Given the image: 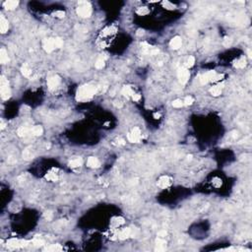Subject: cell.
<instances>
[{
	"mask_svg": "<svg viewBox=\"0 0 252 252\" xmlns=\"http://www.w3.org/2000/svg\"><path fill=\"white\" fill-rule=\"evenodd\" d=\"M98 93V87L91 84L83 85L79 87L76 93V100L78 102H87L90 100Z\"/></svg>",
	"mask_w": 252,
	"mask_h": 252,
	"instance_id": "1",
	"label": "cell"
},
{
	"mask_svg": "<svg viewBox=\"0 0 252 252\" xmlns=\"http://www.w3.org/2000/svg\"><path fill=\"white\" fill-rule=\"evenodd\" d=\"M76 11L81 18H89L92 15V6L87 1H79Z\"/></svg>",
	"mask_w": 252,
	"mask_h": 252,
	"instance_id": "2",
	"label": "cell"
},
{
	"mask_svg": "<svg viewBox=\"0 0 252 252\" xmlns=\"http://www.w3.org/2000/svg\"><path fill=\"white\" fill-rule=\"evenodd\" d=\"M0 94H1L2 100H4L10 99V97H11V90H10L9 87V82L5 78V76H1V78H0Z\"/></svg>",
	"mask_w": 252,
	"mask_h": 252,
	"instance_id": "3",
	"label": "cell"
},
{
	"mask_svg": "<svg viewBox=\"0 0 252 252\" xmlns=\"http://www.w3.org/2000/svg\"><path fill=\"white\" fill-rule=\"evenodd\" d=\"M189 77H190V74L187 68L181 67L178 69V71H177V78H178L179 83L181 85L186 84L188 80H189Z\"/></svg>",
	"mask_w": 252,
	"mask_h": 252,
	"instance_id": "4",
	"label": "cell"
},
{
	"mask_svg": "<svg viewBox=\"0 0 252 252\" xmlns=\"http://www.w3.org/2000/svg\"><path fill=\"white\" fill-rule=\"evenodd\" d=\"M127 138H128L129 142L131 143H138L140 142L142 138V134H141V131L138 127H134L133 129L131 130V132L127 135Z\"/></svg>",
	"mask_w": 252,
	"mask_h": 252,
	"instance_id": "5",
	"label": "cell"
},
{
	"mask_svg": "<svg viewBox=\"0 0 252 252\" xmlns=\"http://www.w3.org/2000/svg\"><path fill=\"white\" fill-rule=\"evenodd\" d=\"M60 84V77L57 76V75H54V76H51L47 79V87L50 91H53L59 86Z\"/></svg>",
	"mask_w": 252,
	"mask_h": 252,
	"instance_id": "6",
	"label": "cell"
},
{
	"mask_svg": "<svg viewBox=\"0 0 252 252\" xmlns=\"http://www.w3.org/2000/svg\"><path fill=\"white\" fill-rule=\"evenodd\" d=\"M217 75V72L216 71H208L207 73L203 74L202 76L200 77V82L201 84L205 85L207 83H209V82H213L215 76Z\"/></svg>",
	"mask_w": 252,
	"mask_h": 252,
	"instance_id": "7",
	"label": "cell"
},
{
	"mask_svg": "<svg viewBox=\"0 0 252 252\" xmlns=\"http://www.w3.org/2000/svg\"><path fill=\"white\" fill-rule=\"evenodd\" d=\"M42 47H44V49L46 50V52H51L54 48H56V47H55L54 39L50 38V39H44V41H42Z\"/></svg>",
	"mask_w": 252,
	"mask_h": 252,
	"instance_id": "8",
	"label": "cell"
},
{
	"mask_svg": "<svg viewBox=\"0 0 252 252\" xmlns=\"http://www.w3.org/2000/svg\"><path fill=\"white\" fill-rule=\"evenodd\" d=\"M27 241L25 240H18V239H10L7 241V245L9 247H12V248H21V247H24V246L27 245Z\"/></svg>",
	"mask_w": 252,
	"mask_h": 252,
	"instance_id": "9",
	"label": "cell"
},
{
	"mask_svg": "<svg viewBox=\"0 0 252 252\" xmlns=\"http://www.w3.org/2000/svg\"><path fill=\"white\" fill-rule=\"evenodd\" d=\"M171 184V179L168 176H161L160 179L158 180V186L161 188H168L169 185Z\"/></svg>",
	"mask_w": 252,
	"mask_h": 252,
	"instance_id": "10",
	"label": "cell"
},
{
	"mask_svg": "<svg viewBox=\"0 0 252 252\" xmlns=\"http://www.w3.org/2000/svg\"><path fill=\"white\" fill-rule=\"evenodd\" d=\"M182 44V39L180 37H174L173 39H171V42H169V46L171 47L172 49H178Z\"/></svg>",
	"mask_w": 252,
	"mask_h": 252,
	"instance_id": "11",
	"label": "cell"
},
{
	"mask_svg": "<svg viewBox=\"0 0 252 252\" xmlns=\"http://www.w3.org/2000/svg\"><path fill=\"white\" fill-rule=\"evenodd\" d=\"M166 249V242L164 238L159 237L156 240V251H164Z\"/></svg>",
	"mask_w": 252,
	"mask_h": 252,
	"instance_id": "12",
	"label": "cell"
},
{
	"mask_svg": "<svg viewBox=\"0 0 252 252\" xmlns=\"http://www.w3.org/2000/svg\"><path fill=\"white\" fill-rule=\"evenodd\" d=\"M8 29H9V24H8V21L5 19L4 16H0V32L1 34H5L8 32Z\"/></svg>",
	"mask_w": 252,
	"mask_h": 252,
	"instance_id": "13",
	"label": "cell"
},
{
	"mask_svg": "<svg viewBox=\"0 0 252 252\" xmlns=\"http://www.w3.org/2000/svg\"><path fill=\"white\" fill-rule=\"evenodd\" d=\"M87 166L92 168H97L100 166V161L98 160V158L90 157L88 159V161H87Z\"/></svg>",
	"mask_w": 252,
	"mask_h": 252,
	"instance_id": "14",
	"label": "cell"
},
{
	"mask_svg": "<svg viewBox=\"0 0 252 252\" xmlns=\"http://www.w3.org/2000/svg\"><path fill=\"white\" fill-rule=\"evenodd\" d=\"M19 4V1H15V0H8V1H5L3 3V6L5 9L7 10H14L16 7L18 6Z\"/></svg>",
	"mask_w": 252,
	"mask_h": 252,
	"instance_id": "15",
	"label": "cell"
},
{
	"mask_svg": "<svg viewBox=\"0 0 252 252\" xmlns=\"http://www.w3.org/2000/svg\"><path fill=\"white\" fill-rule=\"evenodd\" d=\"M129 237H131V229H130V227H126V229H123L120 232H119V234H118L119 239H121V240L126 239V238H128Z\"/></svg>",
	"mask_w": 252,
	"mask_h": 252,
	"instance_id": "16",
	"label": "cell"
},
{
	"mask_svg": "<svg viewBox=\"0 0 252 252\" xmlns=\"http://www.w3.org/2000/svg\"><path fill=\"white\" fill-rule=\"evenodd\" d=\"M17 133H18V136H20V137H27L28 135L32 134V131H31V129L28 128V127L22 126L18 129Z\"/></svg>",
	"mask_w": 252,
	"mask_h": 252,
	"instance_id": "17",
	"label": "cell"
},
{
	"mask_svg": "<svg viewBox=\"0 0 252 252\" xmlns=\"http://www.w3.org/2000/svg\"><path fill=\"white\" fill-rule=\"evenodd\" d=\"M121 94H122L124 97L130 98L134 95V91H133V89H132L131 86H124L122 90H121Z\"/></svg>",
	"mask_w": 252,
	"mask_h": 252,
	"instance_id": "18",
	"label": "cell"
},
{
	"mask_svg": "<svg viewBox=\"0 0 252 252\" xmlns=\"http://www.w3.org/2000/svg\"><path fill=\"white\" fill-rule=\"evenodd\" d=\"M0 62H1V64H6L9 62V57H8L6 50L4 48L0 49Z\"/></svg>",
	"mask_w": 252,
	"mask_h": 252,
	"instance_id": "19",
	"label": "cell"
},
{
	"mask_svg": "<svg viewBox=\"0 0 252 252\" xmlns=\"http://www.w3.org/2000/svg\"><path fill=\"white\" fill-rule=\"evenodd\" d=\"M222 89H223V87L221 86V85L214 86L210 89V93H211L212 95H214V97H218V95L222 94Z\"/></svg>",
	"mask_w": 252,
	"mask_h": 252,
	"instance_id": "20",
	"label": "cell"
},
{
	"mask_svg": "<svg viewBox=\"0 0 252 252\" xmlns=\"http://www.w3.org/2000/svg\"><path fill=\"white\" fill-rule=\"evenodd\" d=\"M82 164H83V160H82L81 158H77V159H74V160H72L69 163V166L74 168H79Z\"/></svg>",
	"mask_w": 252,
	"mask_h": 252,
	"instance_id": "21",
	"label": "cell"
},
{
	"mask_svg": "<svg viewBox=\"0 0 252 252\" xmlns=\"http://www.w3.org/2000/svg\"><path fill=\"white\" fill-rule=\"evenodd\" d=\"M31 131H32V135H34V136H41V135L44 133V129L39 125L34 126L33 128L31 129Z\"/></svg>",
	"mask_w": 252,
	"mask_h": 252,
	"instance_id": "22",
	"label": "cell"
},
{
	"mask_svg": "<svg viewBox=\"0 0 252 252\" xmlns=\"http://www.w3.org/2000/svg\"><path fill=\"white\" fill-rule=\"evenodd\" d=\"M21 72H22V74L25 77H30L32 74V70H31L30 66H29L27 63H25V64L21 67Z\"/></svg>",
	"mask_w": 252,
	"mask_h": 252,
	"instance_id": "23",
	"label": "cell"
},
{
	"mask_svg": "<svg viewBox=\"0 0 252 252\" xmlns=\"http://www.w3.org/2000/svg\"><path fill=\"white\" fill-rule=\"evenodd\" d=\"M233 66H234L235 68H238V69L244 68L246 66V59L244 57H241L240 59L237 60V61L233 63Z\"/></svg>",
	"mask_w": 252,
	"mask_h": 252,
	"instance_id": "24",
	"label": "cell"
},
{
	"mask_svg": "<svg viewBox=\"0 0 252 252\" xmlns=\"http://www.w3.org/2000/svg\"><path fill=\"white\" fill-rule=\"evenodd\" d=\"M23 158L25 159V160H28V161L34 159V154H33V152H32V150L30 149V148H27V149L24 151Z\"/></svg>",
	"mask_w": 252,
	"mask_h": 252,
	"instance_id": "25",
	"label": "cell"
},
{
	"mask_svg": "<svg viewBox=\"0 0 252 252\" xmlns=\"http://www.w3.org/2000/svg\"><path fill=\"white\" fill-rule=\"evenodd\" d=\"M44 178L49 180V181H56L58 179V177L56 175V173H54V172H47L46 175H44Z\"/></svg>",
	"mask_w": 252,
	"mask_h": 252,
	"instance_id": "26",
	"label": "cell"
},
{
	"mask_svg": "<svg viewBox=\"0 0 252 252\" xmlns=\"http://www.w3.org/2000/svg\"><path fill=\"white\" fill-rule=\"evenodd\" d=\"M95 66L97 69H102L103 67H105V59H103L102 57L98 58V60L95 63Z\"/></svg>",
	"mask_w": 252,
	"mask_h": 252,
	"instance_id": "27",
	"label": "cell"
},
{
	"mask_svg": "<svg viewBox=\"0 0 252 252\" xmlns=\"http://www.w3.org/2000/svg\"><path fill=\"white\" fill-rule=\"evenodd\" d=\"M194 63H195V58L193 57V56H189V57L187 58L186 62H185V66H184V67L188 69V68L192 67V66L194 65Z\"/></svg>",
	"mask_w": 252,
	"mask_h": 252,
	"instance_id": "28",
	"label": "cell"
},
{
	"mask_svg": "<svg viewBox=\"0 0 252 252\" xmlns=\"http://www.w3.org/2000/svg\"><path fill=\"white\" fill-rule=\"evenodd\" d=\"M62 249V247L59 244H53L50 245L48 247L46 248V251H60Z\"/></svg>",
	"mask_w": 252,
	"mask_h": 252,
	"instance_id": "29",
	"label": "cell"
},
{
	"mask_svg": "<svg viewBox=\"0 0 252 252\" xmlns=\"http://www.w3.org/2000/svg\"><path fill=\"white\" fill-rule=\"evenodd\" d=\"M149 12H150V10L148 9L147 7H139V8H138V10H137V13L139 15H141V16L149 14Z\"/></svg>",
	"mask_w": 252,
	"mask_h": 252,
	"instance_id": "30",
	"label": "cell"
},
{
	"mask_svg": "<svg viewBox=\"0 0 252 252\" xmlns=\"http://www.w3.org/2000/svg\"><path fill=\"white\" fill-rule=\"evenodd\" d=\"M33 244L34 246H41V245L44 244V241L42 239H41V238H39L38 235H37V237H34V239L33 240Z\"/></svg>",
	"mask_w": 252,
	"mask_h": 252,
	"instance_id": "31",
	"label": "cell"
},
{
	"mask_svg": "<svg viewBox=\"0 0 252 252\" xmlns=\"http://www.w3.org/2000/svg\"><path fill=\"white\" fill-rule=\"evenodd\" d=\"M183 100H174L172 102V107H176V108H179V107H183Z\"/></svg>",
	"mask_w": 252,
	"mask_h": 252,
	"instance_id": "32",
	"label": "cell"
},
{
	"mask_svg": "<svg viewBox=\"0 0 252 252\" xmlns=\"http://www.w3.org/2000/svg\"><path fill=\"white\" fill-rule=\"evenodd\" d=\"M193 102H194V100H193V98L190 97V95L186 97L184 99V100H183V105H191Z\"/></svg>",
	"mask_w": 252,
	"mask_h": 252,
	"instance_id": "33",
	"label": "cell"
},
{
	"mask_svg": "<svg viewBox=\"0 0 252 252\" xmlns=\"http://www.w3.org/2000/svg\"><path fill=\"white\" fill-rule=\"evenodd\" d=\"M54 42H55V47H56V48H60V47L63 46V41L60 38H55Z\"/></svg>",
	"mask_w": 252,
	"mask_h": 252,
	"instance_id": "34",
	"label": "cell"
},
{
	"mask_svg": "<svg viewBox=\"0 0 252 252\" xmlns=\"http://www.w3.org/2000/svg\"><path fill=\"white\" fill-rule=\"evenodd\" d=\"M44 219H46V221L50 222L52 220V218H53V215H52V213L50 211H46V213L44 214Z\"/></svg>",
	"mask_w": 252,
	"mask_h": 252,
	"instance_id": "35",
	"label": "cell"
},
{
	"mask_svg": "<svg viewBox=\"0 0 252 252\" xmlns=\"http://www.w3.org/2000/svg\"><path fill=\"white\" fill-rule=\"evenodd\" d=\"M53 16L56 18H63L65 16V12L62 11V10H58V11H55L53 13Z\"/></svg>",
	"mask_w": 252,
	"mask_h": 252,
	"instance_id": "36",
	"label": "cell"
},
{
	"mask_svg": "<svg viewBox=\"0 0 252 252\" xmlns=\"http://www.w3.org/2000/svg\"><path fill=\"white\" fill-rule=\"evenodd\" d=\"M163 4H164V6L166 8V9H169V10H172V9H174V8H175V5H173V4L171 3V2H168V1H164Z\"/></svg>",
	"mask_w": 252,
	"mask_h": 252,
	"instance_id": "37",
	"label": "cell"
},
{
	"mask_svg": "<svg viewBox=\"0 0 252 252\" xmlns=\"http://www.w3.org/2000/svg\"><path fill=\"white\" fill-rule=\"evenodd\" d=\"M112 223H115L116 225H122V224H124V219L123 218H114L112 220Z\"/></svg>",
	"mask_w": 252,
	"mask_h": 252,
	"instance_id": "38",
	"label": "cell"
},
{
	"mask_svg": "<svg viewBox=\"0 0 252 252\" xmlns=\"http://www.w3.org/2000/svg\"><path fill=\"white\" fill-rule=\"evenodd\" d=\"M232 39H230V38H225V41H224V46H225V47H229L230 44H232Z\"/></svg>",
	"mask_w": 252,
	"mask_h": 252,
	"instance_id": "39",
	"label": "cell"
},
{
	"mask_svg": "<svg viewBox=\"0 0 252 252\" xmlns=\"http://www.w3.org/2000/svg\"><path fill=\"white\" fill-rule=\"evenodd\" d=\"M140 99H141V95H140L139 94H134L133 95H132V100H133L134 102H138Z\"/></svg>",
	"mask_w": 252,
	"mask_h": 252,
	"instance_id": "40",
	"label": "cell"
},
{
	"mask_svg": "<svg viewBox=\"0 0 252 252\" xmlns=\"http://www.w3.org/2000/svg\"><path fill=\"white\" fill-rule=\"evenodd\" d=\"M158 235H159V237L164 238L166 235V230H161V232H158Z\"/></svg>",
	"mask_w": 252,
	"mask_h": 252,
	"instance_id": "41",
	"label": "cell"
},
{
	"mask_svg": "<svg viewBox=\"0 0 252 252\" xmlns=\"http://www.w3.org/2000/svg\"><path fill=\"white\" fill-rule=\"evenodd\" d=\"M113 105H114L116 107H122V102H114Z\"/></svg>",
	"mask_w": 252,
	"mask_h": 252,
	"instance_id": "42",
	"label": "cell"
},
{
	"mask_svg": "<svg viewBox=\"0 0 252 252\" xmlns=\"http://www.w3.org/2000/svg\"><path fill=\"white\" fill-rule=\"evenodd\" d=\"M143 34H144V31H143V30H138L137 36H143Z\"/></svg>",
	"mask_w": 252,
	"mask_h": 252,
	"instance_id": "43",
	"label": "cell"
},
{
	"mask_svg": "<svg viewBox=\"0 0 252 252\" xmlns=\"http://www.w3.org/2000/svg\"><path fill=\"white\" fill-rule=\"evenodd\" d=\"M154 117H155L156 119H159L161 117V114L160 113H154Z\"/></svg>",
	"mask_w": 252,
	"mask_h": 252,
	"instance_id": "44",
	"label": "cell"
},
{
	"mask_svg": "<svg viewBox=\"0 0 252 252\" xmlns=\"http://www.w3.org/2000/svg\"><path fill=\"white\" fill-rule=\"evenodd\" d=\"M247 53H248V57L251 58V57H252V55H251V49H248V50H247Z\"/></svg>",
	"mask_w": 252,
	"mask_h": 252,
	"instance_id": "45",
	"label": "cell"
},
{
	"mask_svg": "<svg viewBox=\"0 0 252 252\" xmlns=\"http://www.w3.org/2000/svg\"><path fill=\"white\" fill-rule=\"evenodd\" d=\"M5 128V124L3 121H1V129H4Z\"/></svg>",
	"mask_w": 252,
	"mask_h": 252,
	"instance_id": "46",
	"label": "cell"
}]
</instances>
